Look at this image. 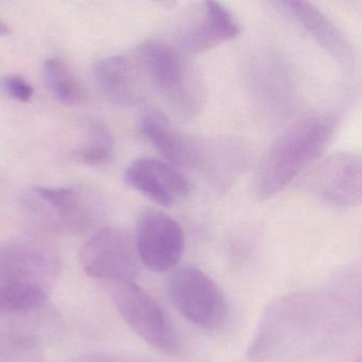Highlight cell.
Wrapping results in <instances>:
<instances>
[{"instance_id":"6da1fadb","label":"cell","mask_w":362,"mask_h":362,"mask_svg":"<svg viewBox=\"0 0 362 362\" xmlns=\"http://www.w3.org/2000/svg\"><path fill=\"white\" fill-rule=\"evenodd\" d=\"M328 306L315 294H293L270 305L247 356L253 362H277L304 355L328 336Z\"/></svg>"},{"instance_id":"7a4b0ae2","label":"cell","mask_w":362,"mask_h":362,"mask_svg":"<svg viewBox=\"0 0 362 362\" xmlns=\"http://www.w3.org/2000/svg\"><path fill=\"white\" fill-rule=\"evenodd\" d=\"M336 124V118L328 114L309 115L279 135L258 166V198H273L315 164L332 141Z\"/></svg>"},{"instance_id":"3957f363","label":"cell","mask_w":362,"mask_h":362,"mask_svg":"<svg viewBox=\"0 0 362 362\" xmlns=\"http://www.w3.org/2000/svg\"><path fill=\"white\" fill-rule=\"evenodd\" d=\"M134 58L148 88L162 97L171 113L183 119L200 113L204 84L188 54L173 44L150 40L137 47Z\"/></svg>"},{"instance_id":"277c9868","label":"cell","mask_w":362,"mask_h":362,"mask_svg":"<svg viewBox=\"0 0 362 362\" xmlns=\"http://www.w3.org/2000/svg\"><path fill=\"white\" fill-rule=\"evenodd\" d=\"M25 200L27 209L41 221L78 232L90 228L103 209L100 194L86 186L35 187Z\"/></svg>"},{"instance_id":"5b68a950","label":"cell","mask_w":362,"mask_h":362,"mask_svg":"<svg viewBox=\"0 0 362 362\" xmlns=\"http://www.w3.org/2000/svg\"><path fill=\"white\" fill-rule=\"evenodd\" d=\"M112 298L137 336L158 351L173 354L180 346L173 323L160 305L134 281H111Z\"/></svg>"},{"instance_id":"8992f818","label":"cell","mask_w":362,"mask_h":362,"mask_svg":"<svg viewBox=\"0 0 362 362\" xmlns=\"http://www.w3.org/2000/svg\"><path fill=\"white\" fill-rule=\"evenodd\" d=\"M175 308L190 323L204 329L222 327L228 319V305L219 286L197 267H183L168 283Z\"/></svg>"},{"instance_id":"52a82bcc","label":"cell","mask_w":362,"mask_h":362,"mask_svg":"<svg viewBox=\"0 0 362 362\" xmlns=\"http://www.w3.org/2000/svg\"><path fill=\"white\" fill-rule=\"evenodd\" d=\"M361 158L338 152L320 160L303 177L302 187L323 202L353 207L361 203Z\"/></svg>"},{"instance_id":"ba28073f","label":"cell","mask_w":362,"mask_h":362,"mask_svg":"<svg viewBox=\"0 0 362 362\" xmlns=\"http://www.w3.org/2000/svg\"><path fill=\"white\" fill-rule=\"evenodd\" d=\"M84 270L90 276L111 281H133L139 268L135 241L115 226L101 228L80 252Z\"/></svg>"},{"instance_id":"9c48e42d","label":"cell","mask_w":362,"mask_h":362,"mask_svg":"<svg viewBox=\"0 0 362 362\" xmlns=\"http://www.w3.org/2000/svg\"><path fill=\"white\" fill-rule=\"evenodd\" d=\"M135 247L148 269L167 272L181 260L185 236L177 220L160 209H147L137 219Z\"/></svg>"},{"instance_id":"30bf717a","label":"cell","mask_w":362,"mask_h":362,"mask_svg":"<svg viewBox=\"0 0 362 362\" xmlns=\"http://www.w3.org/2000/svg\"><path fill=\"white\" fill-rule=\"evenodd\" d=\"M33 253L30 245H16L1 259L7 264L0 269V313L33 310L46 302L45 289L25 264Z\"/></svg>"},{"instance_id":"8fae6325","label":"cell","mask_w":362,"mask_h":362,"mask_svg":"<svg viewBox=\"0 0 362 362\" xmlns=\"http://www.w3.org/2000/svg\"><path fill=\"white\" fill-rule=\"evenodd\" d=\"M234 14L216 1L199 4L180 33L177 47L186 54H198L217 47L240 35Z\"/></svg>"},{"instance_id":"7c38bea8","label":"cell","mask_w":362,"mask_h":362,"mask_svg":"<svg viewBox=\"0 0 362 362\" xmlns=\"http://www.w3.org/2000/svg\"><path fill=\"white\" fill-rule=\"evenodd\" d=\"M141 133L173 166L201 168L205 144L182 132L166 114L154 107L143 112L139 120Z\"/></svg>"},{"instance_id":"4fadbf2b","label":"cell","mask_w":362,"mask_h":362,"mask_svg":"<svg viewBox=\"0 0 362 362\" xmlns=\"http://www.w3.org/2000/svg\"><path fill=\"white\" fill-rule=\"evenodd\" d=\"M130 187L152 202L168 207L183 200L190 192V184L175 166L156 158H137L124 173Z\"/></svg>"},{"instance_id":"5bb4252c","label":"cell","mask_w":362,"mask_h":362,"mask_svg":"<svg viewBox=\"0 0 362 362\" xmlns=\"http://www.w3.org/2000/svg\"><path fill=\"white\" fill-rule=\"evenodd\" d=\"M281 9L308 33L341 66L355 67V52L345 33L326 14L306 1L279 3Z\"/></svg>"},{"instance_id":"9a60e30c","label":"cell","mask_w":362,"mask_h":362,"mask_svg":"<svg viewBox=\"0 0 362 362\" xmlns=\"http://www.w3.org/2000/svg\"><path fill=\"white\" fill-rule=\"evenodd\" d=\"M94 76L101 92L117 105L132 107L145 100L148 86L135 58L101 59L95 64Z\"/></svg>"},{"instance_id":"2e32d148","label":"cell","mask_w":362,"mask_h":362,"mask_svg":"<svg viewBox=\"0 0 362 362\" xmlns=\"http://www.w3.org/2000/svg\"><path fill=\"white\" fill-rule=\"evenodd\" d=\"M44 79L50 94L59 103L77 105L83 99V90L71 67L62 59H48L44 64Z\"/></svg>"},{"instance_id":"e0dca14e","label":"cell","mask_w":362,"mask_h":362,"mask_svg":"<svg viewBox=\"0 0 362 362\" xmlns=\"http://www.w3.org/2000/svg\"><path fill=\"white\" fill-rule=\"evenodd\" d=\"M113 150L114 139L109 129L103 122H94L88 127L86 141L74 156L84 164L99 166L109 162Z\"/></svg>"},{"instance_id":"ac0fdd59","label":"cell","mask_w":362,"mask_h":362,"mask_svg":"<svg viewBox=\"0 0 362 362\" xmlns=\"http://www.w3.org/2000/svg\"><path fill=\"white\" fill-rule=\"evenodd\" d=\"M3 88L8 96L14 100L26 103L35 94L33 86L20 75H9L3 80Z\"/></svg>"},{"instance_id":"d6986e66","label":"cell","mask_w":362,"mask_h":362,"mask_svg":"<svg viewBox=\"0 0 362 362\" xmlns=\"http://www.w3.org/2000/svg\"><path fill=\"white\" fill-rule=\"evenodd\" d=\"M8 33H9V28H8L7 25L0 20V35H8Z\"/></svg>"}]
</instances>
